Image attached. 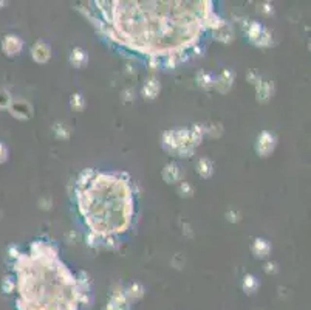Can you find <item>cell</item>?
<instances>
[{"instance_id": "cell-1", "label": "cell", "mask_w": 311, "mask_h": 310, "mask_svg": "<svg viewBox=\"0 0 311 310\" xmlns=\"http://www.w3.org/2000/svg\"><path fill=\"white\" fill-rule=\"evenodd\" d=\"M163 147L178 157H190L194 154V146L189 140V129H172L163 135Z\"/></svg>"}, {"instance_id": "cell-2", "label": "cell", "mask_w": 311, "mask_h": 310, "mask_svg": "<svg viewBox=\"0 0 311 310\" xmlns=\"http://www.w3.org/2000/svg\"><path fill=\"white\" fill-rule=\"evenodd\" d=\"M276 141L277 140L274 137V133H271V132H262V133H260L259 140H257V146H256L257 154L260 157H268L274 150Z\"/></svg>"}, {"instance_id": "cell-3", "label": "cell", "mask_w": 311, "mask_h": 310, "mask_svg": "<svg viewBox=\"0 0 311 310\" xmlns=\"http://www.w3.org/2000/svg\"><path fill=\"white\" fill-rule=\"evenodd\" d=\"M10 112L17 120H30L33 115V109L28 101L16 99V101H11V104H10Z\"/></svg>"}, {"instance_id": "cell-4", "label": "cell", "mask_w": 311, "mask_h": 310, "mask_svg": "<svg viewBox=\"0 0 311 310\" xmlns=\"http://www.w3.org/2000/svg\"><path fill=\"white\" fill-rule=\"evenodd\" d=\"M31 56L36 62L45 64L47 61H50V57H52V50H50V47L44 40H37L31 48Z\"/></svg>"}, {"instance_id": "cell-5", "label": "cell", "mask_w": 311, "mask_h": 310, "mask_svg": "<svg viewBox=\"0 0 311 310\" xmlns=\"http://www.w3.org/2000/svg\"><path fill=\"white\" fill-rule=\"evenodd\" d=\"M234 78H235V73L229 69H226L220 76L214 79V87L220 91V93H226V91L231 90Z\"/></svg>"}, {"instance_id": "cell-6", "label": "cell", "mask_w": 311, "mask_h": 310, "mask_svg": "<svg viewBox=\"0 0 311 310\" xmlns=\"http://www.w3.org/2000/svg\"><path fill=\"white\" fill-rule=\"evenodd\" d=\"M22 45H23V42L19 36H16V35H8L5 36L3 42H2V48H3V52L6 55H17L20 50H22Z\"/></svg>"}, {"instance_id": "cell-7", "label": "cell", "mask_w": 311, "mask_h": 310, "mask_svg": "<svg viewBox=\"0 0 311 310\" xmlns=\"http://www.w3.org/2000/svg\"><path fill=\"white\" fill-rule=\"evenodd\" d=\"M163 179L166 183H169V185H173V183H178L181 179V171L176 163H167L163 169Z\"/></svg>"}, {"instance_id": "cell-8", "label": "cell", "mask_w": 311, "mask_h": 310, "mask_svg": "<svg viewBox=\"0 0 311 310\" xmlns=\"http://www.w3.org/2000/svg\"><path fill=\"white\" fill-rule=\"evenodd\" d=\"M257 101L260 103H266L268 99H270L273 96V84L268 82V81H262L260 79L257 84Z\"/></svg>"}, {"instance_id": "cell-9", "label": "cell", "mask_w": 311, "mask_h": 310, "mask_svg": "<svg viewBox=\"0 0 311 310\" xmlns=\"http://www.w3.org/2000/svg\"><path fill=\"white\" fill-rule=\"evenodd\" d=\"M253 253L256 257H268V255L271 253V245L270 242L265 240V239H256L254 244H253Z\"/></svg>"}, {"instance_id": "cell-10", "label": "cell", "mask_w": 311, "mask_h": 310, "mask_svg": "<svg viewBox=\"0 0 311 310\" xmlns=\"http://www.w3.org/2000/svg\"><path fill=\"white\" fill-rule=\"evenodd\" d=\"M214 39L223 42V44H229V42L234 39V33H232L231 25L226 22L225 25H222L220 28L214 30Z\"/></svg>"}, {"instance_id": "cell-11", "label": "cell", "mask_w": 311, "mask_h": 310, "mask_svg": "<svg viewBox=\"0 0 311 310\" xmlns=\"http://www.w3.org/2000/svg\"><path fill=\"white\" fill-rule=\"evenodd\" d=\"M158 93H159V82L155 78L147 79L144 87H142V96L146 99H155Z\"/></svg>"}, {"instance_id": "cell-12", "label": "cell", "mask_w": 311, "mask_h": 310, "mask_svg": "<svg viewBox=\"0 0 311 310\" xmlns=\"http://www.w3.org/2000/svg\"><path fill=\"white\" fill-rule=\"evenodd\" d=\"M87 61H88L87 52H84L82 48H74L70 53V64L76 67V69H81V67L87 65Z\"/></svg>"}, {"instance_id": "cell-13", "label": "cell", "mask_w": 311, "mask_h": 310, "mask_svg": "<svg viewBox=\"0 0 311 310\" xmlns=\"http://www.w3.org/2000/svg\"><path fill=\"white\" fill-rule=\"evenodd\" d=\"M203 135H205V128L201 124H194L192 128L189 129V140H190V145L197 147L201 145V141H203Z\"/></svg>"}, {"instance_id": "cell-14", "label": "cell", "mask_w": 311, "mask_h": 310, "mask_svg": "<svg viewBox=\"0 0 311 310\" xmlns=\"http://www.w3.org/2000/svg\"><path fill=\"white\" fill-rule=\"evenodd\" d=\"M96 174H98V171H95V169H84V171H81L79 177L76 180V189L87 188L90 183H91V180L95 179Z\"/></svg>"}, {"instance_id": "cell-15", "label": "cell", "mask_w": 311, "mask_h": 310, "mask_svg": "<svg viewBox=\"0 0 311 310\" xmlns=\"http://www.w3.org/2000/svg\"><path fill=\"white\" fill-rule=\"evenodd\" d=\"M197 171L203 179H209V177H212V174H214V164L209 158H200L198 164H197Z\"/></svg>"}, {"instance_id": "cell-16", "label": "cell", "mask_w": 311, "mask_h": 310, "mask_svg": "<svg viewBox=\"0 0 311 310\" xmlns=\"http://www.w3.org/2000/svg\"><path fill=\"white\" fill-rule=\"evenodd\" d=\"M214 76L211 73H206V72H200L197 74V84L203 89V90H211L214 87Z\"/></svg>"}, {"instance_id": "cell-17", "label": "cell", "mask_w": 311, "mask_h": 310, "mask_svg": "<svg viewBox=\"0 0 311 310\" xmlns=\"http://www.w3.org/2000/svg\"><path fill=\"white\" fill-rule=\"evenodd\" d=\"M257 287H259V282L253 274H246L245 278H243V290H245L248 295H253L257 290Z\"/></svg>"}, {"instance_id": "cell-18", "label": "cell", "mask_w": 311, "mask_h": 310, "mask_svg": "<svg viewBox=\"0 0 311 310\" xmlns=\"http://www.w3.org/2000/svg\"><path fill=\"white\" fill-rule=\"evenodd\" d=\"M271 42H273L271 31H270V30H266V28L263 27L262 33H260V36L254 40V45H257V47H270V45H271Z\"/></svg>"}, {"instance_id": "cell-19", "label": "cell", "mask_w": 311, "mask_h": 310, "mask_svg": "<svg viewBox=\"0 0 311 310\" xmlns=\"http://www.w3.org/2000/svg\"><path fill=\"white\" fill-rule=\"evenodd\" d=\"M262 30H263V27H262V23H259V22H251L249 23V27H248V37H249V40L253 42L254 44V40L260 36V33H262Z\"/></svg>"}, {"instance_id": "cell-20", "label": "cell", "mask_w": 311, "mask_h": 310, "mask_svg": "<svg viewBox=\"0 0 311 310\" xmlns=\"http://www.w3.org/2000/svg\"><path fill=\"white\" fill-rule=\"evenodd\" d=\"M70 104H71V109L76 112H81L86 109V101H84V98L81 93H74L71 98H70Z\"/></svg>"}, {"instance_id": "cell-21", "label": "cell", "mask_w": 311, "mask_h": 310, "mask_svg": "<svg viewBox=\"0 0 311 310\" xmlns=\"http://www.w3.org/2000/svg\"><path fill=\"white\" fill-rule=\"evenodd\" d=\"M142 293H144V287H142L141 284L135 282V284H132L127 292H125V295H127V298H141Z\"/></svg>"}, {"instance_id": "cell-22", "label": "cell", "mask_w": 311, "mask_h": 310, "mask_svg": "<svg viewBox=\"0 0 311 310\" xmlns=\"http://www.w3.org/2000/svg\"><path fill=\"white\" fill-rule=\"evenodd\" d=\"M54 132H56V137L57 138H62V140H65V138H69L70 137V133H71V129L70 128H67L65 124H56L54 126Z\"/></svg>"}, {"instance_id": "cell-23", "label": "cell", "mask_w": 311, "mask_h": 310, "mask_svg": "<svg viewBox=\"0 0 311 310\" xmlns=\"http://www.w3.org/2000/svg\"><path fill=\"white\" fill-rule=\"evenodd\" d=\"M87 245H88V247H91V248L103 247V237L90 231V233H88V236H87Z\"/></svg>"}, {"instance_id": "cell-24", "label": "cell", "mask_w": 311, "mask_h": 310, "mask_svg": "<svg viewBox=\"0 0 311 310\" xmlns=\"http://www.w3.org/2000/svg\"><path fill=\"white\" fill-rule=\"evenodd\" d=\"M178 192L181 197H190L192 192H194V189H192V186L189 185L188 182H183L180 183V188H178Z\"/></svg>"}, {"instance_id": "cell-25", "label": "cell", "mask_w": 311, "mask_h": 310, "mask_svg": "<svg viewBox=\"0 0 311 310\" xmlns=\"http://www.w3.org/2000/svg\"><path fill=\"white\" fill-rule=\"evenodd\" d=\"M10 104H11L10 93L5 91V90H0V109H6Z\"/></svg>"}, {"instance_id": "cell-26", "label": "cell", "mask_w": 311, "mask_h": 310, "mask_svg": "<svg viewBox=\"0 0 311 310\" xmlns=\"http://www.w3.org/2000/svg\"><path fill=\"white\" fill-rule=\"evenodd\" d=\"M263 270H265V273H276L277 272V264L276 262H266L265 265H263Z\"/></svg>"}, {"instance_id": "cell-27", "label": "cell", "mask_w": 311, "mask_h": 310, "mask_svg": "<svg viewBox=\"0 0 311 310\" xmlns=\"http://www.w3.org/2000/svg\"><path fill=\"white\" fill-rule=\"evenodd\" d=\"M13 287H14V284L11 282V278H5V281H3V290L6 293H10L13 290Z\"/></svg>"}, {"instance_id": "cell-28", "label": "cell", "mask_w": 311, "mask_h": 310, "mask_svg": "<svg viewBox=\"0 0 311 310\" xmlns=\"http://www.w3.org/2000/svg\"><path fill=\"white\" fill-rule=\"evenodd\" d=\"M6 158H8V150L2 143H0V163L6 162Z\"/></svg>"}, {"instance_id": "cell-29", "label": "cell", "mask_w": 311, "mask_h": 310, "mask_svg": "<svg viewBox=\"0 0 311 310\" xmlns=\"http://www.w3.org/2000/svg\"><path fill=\"white\" fill-rule=\"evenodd\" d=\"M248 79H249V82L257 84V82L260 81V76H259V74H256V72H249V74H248Z\"/></svg>"}, {"instance_id": "cell-30", "label": "cell", "mask_w": 311, "mask_h": 310, "mask_svg": "<svg viewBox=\"0 0 311 310\" xmlns=\"http://www.w3.org/2000/svg\"><path fill=\"white\" fill-rule=\"evenodd\" d=\"M226 216H228V220H229V222H239V214H237V213L229 211Z\"/></svg>"}, {"instance_id": "cell-31", "label": "cell", "mask_w": 311, "mask_h": 310, "mask_svg": "<svg viewBox=\"0 0 311 310\" xmlns=\"http://www.w3.org/2000/svg\"><path fill=\"white\" fill-rule=\"evenodd\" d=\"M262 11H265L266 14H271V13H273V6H271L270 3H265V5L262 6Z\"/></svg>"}]
</instances>
